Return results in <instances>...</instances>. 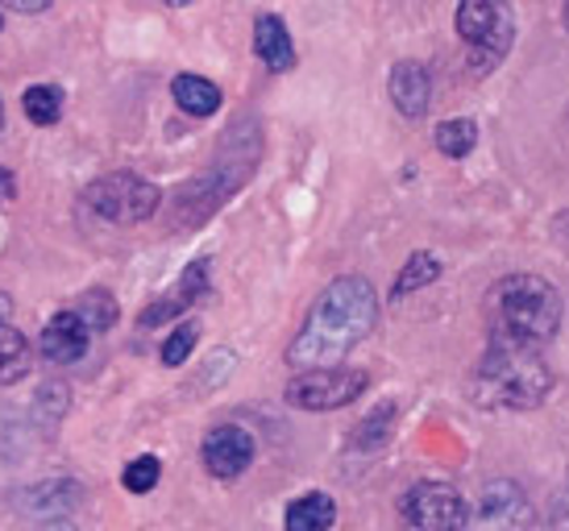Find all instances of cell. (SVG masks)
Returning <instances> with one entry per match:
<instances>
[{
  "label": "cell",
  "mask_w": 569,
  "mask_h": 531,
  "mask_svg": "<svg viewBox=\"0 0 569 531\" xmlns=\"http://www.w3.org/2000/svg\"><path fill=\"white\" fill-rule=\"evenodd\" d=\"M21 109L30 117L33 126H59L63 121V88L54 83H33L21 96Z\"/></svg>",
  "instance_id": "obj_22"
},
{
  "label": "cell",
  "mask_w": 569,
  "mask_h": 531,
  "mask_svg": "<svg viewBox=\"0 0 569 531\" xmlns=\"http://www.w3.org/2000/svg\"><path fill=\"white\" fill-rule=\"evenodd\" d=\"M30 374V341L13 324L0 329V387H13Z\"/></svg>",
  "instance_id": "obj_19"
},
{
  "label": "cell",
  "mask_w": 569,
  "mask_h": 531,
  "mask_svg": "<svg viewBox=\"0 0 569 531\" xmlns=\"http://www.w3.org/2000/svg\"><path fill=\"white\" fill-rule=\"evenodd\" d=\"M545 531H569V478L566 485L549 502V515H545Z\"/></svg>",
  "instance_id": "obj_26"
},
{
  "label": "cell",
  "mask_w": 569,
  "mask_h": 531,
  "mask_svg": "<svg viewBox=\"0 0 569 531\" xmlns=\"http://www.w3.org/2000/svg\"><path fill=\"white\" fill-rule=\"evenodd\" d=\"M387 96H391L399 117L420 121L428 104H432V76H428V67L416 63V59H399L391 67V76H387Z\"/></svg>",
  "instance_id": "obj_13"
},
{
  "label": "cell",
  "mask_w": 569,
  "mask_h": 531,
  "mask_svg": "<svg viewBox=\"0 0 569 531\" xmlns=\"http://www.w3.org/2000/svg\"><path fill=\"white\" fill-rule=\"evenodd\" d=\"M83 208L92 217L109 220V224H121V229H133V224H146L162 208V191L133 171H112L100 174L83 188Z\"/></svg>",
  "instance_id": "obj_6"
},
{
  "label": "cell",
  "mask_w": 569,
  "mask_h": 531,
  "mask_svg": "<svg viewBox=\"0 0 569 531\" xmlns=\"http://www.w3.org/2000/svg\"><path fill=\"white\" fill-rule=\"evenodd\" d=\"M0 138H4V109H0Z\"/></svg>",
  "instance_id": "obj_34"
},
{
  "label": "cell",
  "mask_w": 569,
  "mask_h": 531,
  "mask_svg": "<svg viewBox=\"0 0 569 531\" xmlns=\"http://www.w3.org/2000/svg\"><path fill=\"white\" fill-rule=\"evenodd\" d=\"M80 499H83L80 482H71V478H50V482L26 485V490L17 494V507L30 519H63L80 507Z\"/></svg>",
  "instance_id": "obj_14"
},
{
  "label": "cell",
  "mask_w": 569,
  "mask_h": 531,
  "mask_svg": "<svg viewBox=\"0 0 569 531\" xmlns=\"http://www.w3.org/2000/svg\"><path fill=\"white\" fill-rule=\"evenodd\" d=\"M337 523V502L325 490H308L287 507L283 531H332Z\"/></svg>",
  "instance_id": "obj_16"
},
{
  "label": "cell",
  "mask_w": 569,
  "mask_h": 531,
  "mask_svg": "<svg viewBox=\"0 0 569 531\" xmlns=\"http://www.w3.org/2000/svg\"><path fill=\"white\" fill-rule=\"evenodd\" d=\"M0 30H4V13H0Z\"/></svg>",
  "instance_id": "obj_35"
},
{
  "label": "cell",
  "mask_w": 569,
  "mask_h": 531,
  "mask_svg": "<svg viewBox=\"0 0 569 531\" xmlns=\"http://www.w3.org/2000/svg\"><path fill=\"white\" fill-rule=\"evenodd\" d=\"M76 312H80V320L96 332H109L117 320H121V308H117V299H112V291H104V287H92V291H83L80 299H76Z\"/></svg>",
  "instance_id": "obj_23"
},
{
  "label": "cell",
  "mask_w": 569,
  "mask_h": 531,
  "mask_svg": "<svg viewBox=\"0 0 569 531\" xmlns=\"http://www.w3.org/2000/svg\"><path fill=\"white\" fill-rule=\"evenodd\" d=\"M13 196H17L13 171H4V167H0V208H9V203H13Z\"/></svg>",
  "instance_id": "obj_28"
},
{
  "label": "cell",
  "mask_w": 569,
  "mask_h": 531,
  "mask_svg": "<svg viewBox=\"0 0 569 531\" xmlns=\"http://www.w3.org/2000/svg\"><path fill=\"white\" fill-rule=\"evenodd\" d=\"M162 478V461L154 453H142V457H133L126 465V473H121V485H126L129 494H150L154 485H159Z\"/></svg>",
  "instance_id": "obj_25"
},
{
  "label": "cell",
  "mask_w": 569,
  "mask_h": 531,
  "mask_svg": "<svg viewBox=\"0 0 569 531\" xmlns=\"http://www.w3.org/2000/svg\"><path fill=\"white\" fill-rule=\"evenodd\" d=\"M253 453H258V444H253V437L241 423H217L204 437V444H200V461H204V469L217 482L241 478L253 465Z\"/></svg>",
  "instance_id": "obj_10"
},
{
  "label": "cell",
  "mask_w": 569,
  "mask_h": 531,
  "mask_svg": "<svg viewBox=\"0 0 569 531\" xmlns=\"http://www.w3.org/2000/svg\"><path fill=\"white\" fill-rule=\"evenodd\" d=\"M208 282H212V262H208V258H196V262L183 270L179 287H174L171 295L154 299V303H150V308L138 315V324H142V329H162V324H171L174 315L188 312L196 299L208 295Z\"/></svg>",
  "instance_id": "obj_12"
},
{
  "label": "cell",
  "mask_w": 569,
  "mask_h": 531,
  "mask_svg": "<svg viewBox=\"0 0 569 531\" xmlns=\"http://www.w3.org/2000/svg\"><path fill=\"white\" fill-rule=\"evenodd\" d=\"M253 54L262 59L267 71L283 76V71H296L300 54H296V42L287 33V21L279 13H258L253 17Z\"/></svg>",
  "instance_id": "obj_15"
},
{
  "label": "cell",
  "mask_w": 569,
  "mask_h": 531,
  "mask_svg": "<svg viewBox=\"0 0 569 531\" xmlns=\"http://www.w3.org/2000/svg\"><path fill=\"white\" fill-rule=\"evenodd\" d=\"M258 158H262V129H258L253 117H241V121H233L229 133H224L217 162H212L204 174H196L191 183H183V188L174 191V200H171L174 229H196V224H204L233 191L250 183Z\"/></svg>",
  "instance_id": "obj_3"
},
{
  "label": "cell",
  "mask_w": 569,
  "mask_h": 531,
  "mask_svg": "<svg viewBox=\"0 0 569 531\" xmlns=\"http://www.w3.org/2000/svg\"><path fill=\"white\" fill-rule=\"evenodd\" d=\"M47 531H76V528H71V523H63V519H59V523H50Z\"/></svg>",
  "instance_id": "obj_31"
},
{
  "label": "cell",
  "mask_w": 569,
  "mask_h": 531,
  "mask_svg": "<svg viewBox=\"0 0 569 531\" xmlns=\"http://www.w3.org/2000/svg\"><path fill=\"white\" fill-rule=\"evenodd\" d=\"M171 96L174 104L188 112V117H212V112L221 109V88L204 76H174L171 79Z\"/></svg>",
  "instance_id": "obj_17"
},
{
  "label": "cell",
  "mask_w": 569,
  "mask_h": 531,
  "mask_svg": "<svg viewBox=\"0 0 569 531\" xmlns=\"http://www.w3.org/2000/svg\"><path fill=\"white\" fill-rule=\"evenodd\" d=\"M432 141H437V150H441L445 158L461 162L466 154H475V146H478V121H470V117H449V121H441V126H437Z\"/></svg>",
  "instance_id": "obj_20"
},
{
  "label": "cell",
  "mask_w": 569,
  "mask_h": 531,
  "mask_svg": "<svg viewBox=\"0 0 569 531\" xmlns=\"http://www.w3.org/2000/svg\"><path fill=\"white\" fill-rule=\"evenodd\" d=\"M561 21H566V33H569V0H566V9H561Z\"/></svg>",
  "instance_id": "obj_32"
},
{
  "label": "cell",
  "mask_w": 569,
  "mask_h": 531,
  "mask_svg": "<svg viewBox=\"0 0 569 531\" xmlns=\"http://www.w3.org/2000/svg\"><path fill=\"white\" fill-rule=\"evenodd\" d=\"M532 502L520 482L495 478L482 485L475 507V531H532Z\"/></svg>",
  "instance_id": "obj_9"
},
{
  "label": "cell",
  "mask_w": 569,
  "mask_h": 531,
  "mask_svg": "<svg viewBox=\"0 0 569 531\" xmlns=\"http://www.w3.org/2000/svg\"><path fill=\"white\" fill-rule=\"evenodd\" d=\"M566 303L545 274H503L487 291V324L495 341L545 344L561 332Z\"/></svg>",
  "instance_id": "obj_4"
},
{
  "label": "cell",
  "mask_w": 569,
  "mask_h": 531,
  "mask_svg": "<svg viewBox=\"0 0 569 531\" xmlns=\"http://www.w3.org/2000/svg\"><path fill=\"white\" fill-rule=\"evenodd\" d=\"M370 387L366 370L353 365H317V370H296V378L283 387V399L300 411H337L362 399Z\"/></svg>",
  "instance_id": "obj_7"
},
{
  "label": "cell",
  "mask_w": 569,
  "mask_h": 531,
  "mask_svg": "<svg viewBox=\"0 0 569 531\" xmlns=\"http://www.w3.org/2000/svg\"><path fill=\"white\" fill-rule=\"evenodd\" d=\"M9 320H13V295H9V291H0V329H4Z\"/></svg>",
  "instance_id": "obj_30"
},
{
  "label": "cell",
  "mask_w": 569,
  "mask_h": 531,
  "mask_svg": "<svg viewBox=\"0 0 569 531\" xmlns=\"http://www.w3.org/2000/svg\"><path fill=\"white\" fill-rule=\"evenodd\" d=\"M396 415H399V403H379L362 423H358V428H353L349 449H362V453H370V449L387 444V437L396 432Z\"/></svg>",
  "instance_id": "obj_21"
},
{
  "label": "cell",
  "mask_w": 569,
  "mask_h": 531,
  "mask_svg": "<svg viewBox=\"0 0 569 531\" xmlns=\"http://www.w3.org/2000/svg\"><path fill=\"white\" fill-rule=\"evenodd\" d=\"M167 4H174V9H183V4H191V0H167Z\"/></svg>",
  "instance_id": "obj_33"
},
{
  "label": "cell",
  "mask_w": 569,
  "mask_h": 531,
  "mask_svg": "<svg viewBox=\"0 0 569 531\" xmlns=\"http://www.w3.org/2000/svg\"><path fill=\"white\" fill-rule=\"evenodd\" d=\"M88 344H92V329L83 324L76 308H63L47 320V329L38 337V353L50 365H76V361H83Z\"/></svg>",
  "instance_id": "obj_11"
},
{
  "label": "cell",
  "mask_w": 569,
  "mask_h": 531,
  "mask_svg": "<svg viewBox=\"0 0 569 531\" xmlns=\"http://www.w3.org/2000/svg\"><path fill=\"white\" fill-rule=\"evenodd\" d=\"M553 237L561 241V246H569V212H561V217H553Z\"/></svg>",
  "instance_id": "obj_29"
},
{
  "label": "cell",
  "mask_w": 569,
  "mask_h": 531,
  "mask_svg": "<svg viewBox=\"0 0 569 531\" xmlns=\"http://www.w3.org/2000/svg\"><path fill=\"white\" fill-rule=\"evenodd\" d=\"M13 13H47L54 0H4Z\"/></svg>",
  "instance_id": "obj_27"
},
{
  "label": "cell",
  "mask_w": 569,
  "mask_h": 531,
  "mask_svg": "<svg viewBox=\"0 0 569 531\" xmlns=\"http://www.w3.org/2000/svg\"><path fill=\"white\" fill-rule=\"evenodd\" d=\"M553 387L557 374L540 353V344L490 337L487 353L470 374V403L482 411H537Z\"/></svg>",
  "instance_id": "obj_2"
},
{
  "label": "cell",
  "mask_w": 569,
  "mask_h": 531,
  "mask_svg": "<svg viewBox=\"0 0 569 531\" xmlns=\"http://www.w3.org/2000/svg\"><path fill=\"white\" fill-rule=\"evenodd\" d=\"M403 531H466L470 507L453 482H416L399 499Z\"/></svg>",
  "instance_id": "obj_8"
},
{
  "label": "cell",
  "mask_w": 569,
  "mask_h": 531,
  "mask_svg": "<svg viewBox=\"0 0 569 531\" xmlns=\"http://www.w3.org/2000/svg\"><path fill=\"white\" fill-rule=\"evenodd\" d=\"M445 274V266L437 253H428V250H416L408 253V262L399 266V274L396 282H391V299H408L416 295V291H425V287H432V282Z\"/></svg>",
  "instance_id": "obj_18"
},
{
  "label": "cell",
  "mask_w": 569,
  "mask_h": 531,
  "mask_svg": "<svg viewBox=\"0 0 569 531\" xmlns=\"http://www.w3.org/2000/svg\"><path fill=\"white\" fill-rule=\"evenodd\" d=\"M379 324V295L362 274L332 279L308 308L300 332L287 344L291 370H317V365H341L358 344Z\"/></svg>",
  "instance_id": "obj_1"
},
{
  "label": "cell",
  "mask_w": 569,
  "mask_h": 531,
  "mask_svg": "<svg viewBox=\"0 0 569 531\" xmlns=\"http://www.w3.org/2000/svg\"><path fill=\"white\" fill-rule=\"evenodd\" d=\"M461 47L470 54L475 76H490L507 63V54L516 47V13L511 0H458L453 13Z\"/></svg>",
  "instance_id": "obj_5"
},
{
  "label": "cell",
  "mask_w": 569,
  "mask_h": 531,
  "mask_svg": "<svg viewBox=\"0 0 569 531\" xmlns=\"http://www.w3.org/2000/svg\"><path fill=\"white\" fill-rule=\"evenodd\" d=\"M196 341H200V324L196 320H188V324H174V332H167V341H162L159 358L162 365H183V361L196 353Z\"/></svg>",
  "instance_id": "obj_24"
}]
</instances>
